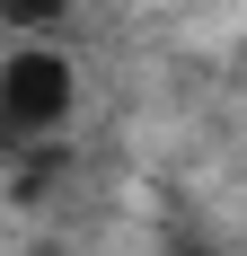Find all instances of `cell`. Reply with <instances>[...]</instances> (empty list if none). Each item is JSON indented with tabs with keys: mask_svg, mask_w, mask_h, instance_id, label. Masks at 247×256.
I'll list each match as a JSON object with an SVG mask.
<instances>
[{
	"mask_svg": "<svg viewBox=\"0 0 247 256\" xmlns=\"http://www.w3.org/2000/svg\"><path fill=\"white\" fill-rule=\"evenodd\" d=\"M0 18H9V26H53L62 0H0Z\"/></svg>",
	"mask_w": 247,
	"mask_h": 256,
	"instance_id": "7a4b0ae2",
	"label": "cell"
},
{
	"mask_svg": "<svg viewBox=\"0 0 247 256\" xmlns=\"http://www.w3.org/2000/svg\"><path fill=\"white\" fill-rule=\"evenodd\" d=\"M168 256H212V248H194V238H176V248H168Z\"/></svg>",
	"mask_w": 247,
	"mask_h": 256,
	"instance_id": "3957f363",
	"label": "cell"
},
{
	"mask_svg": "<svg viewBox=\"0 0 247 256\" xmlns=\"http://www.w3.org/2000/svg\"><path fill=\"white\" fill-rule=\"evenodd\" d=\"M62 115H71V62L62 53H9L0 62V124L53 132Z\"/></svg>",
	"mask_w": 247,
	"mask_h": 256,
	"instance_id": "6da1fadb",
	"label": "cell"
}]
</instances>
